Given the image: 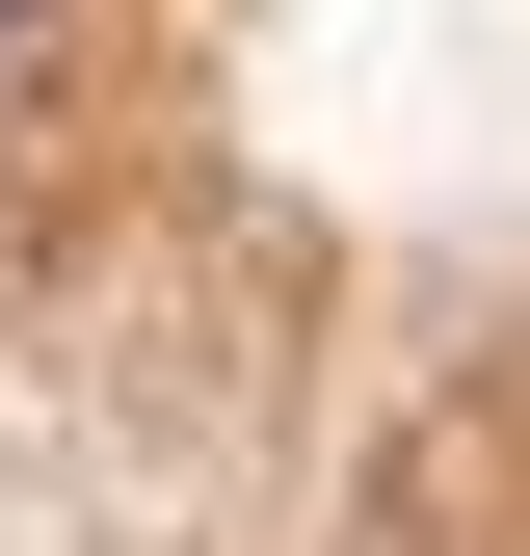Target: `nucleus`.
<instances>
[{
	"mask_svg": "<svg viewBox=\"0 0 530 556\" xmlns=\"http://www.w3.org/2000/svg\"><path fill=\"white\" fill-rule=\"evenodd\" d=\"M0 53H27V0H0Z\"/></svg>",
	"mask_w": 530,
	"mask_h": 556,
	"instance_id": "f257e3e1",
	"label": "nucleus"
}]
</instances>
